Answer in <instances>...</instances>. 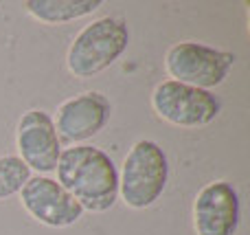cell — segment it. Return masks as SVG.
<instances>
[{"label":"cell","mask_w":250,"mask_h":235,"mask_svg":"<svg viewBox=\"0 0 250 235\" xmlns=\"http://www.w3.org/2000/svg\"><path fill=\"white\" fill-rule=\"evenodd\" d=\"M57 183L83 211L104 214L119 200V170L110 154L95 145H70L57 161Z\"/></svg>","instance_id":"1"},{"label":"cell","mask_w":250,"mask_h":235,"mask_svg":"<svg viewBox=\"0 0 250 235\" xmlns=\"http://www.w3.org/2000/svg\"><path fill=\"white\" fill-rule=\"evenodd\" d=\"M129 26L123 18L105 16L86 24L66 51V68L77 79L104 73L127 51Z\"/></svg>","instance_id":"2"},{"label":"cell","mask_w":250,"mask_h":235,"mask_svg":"<svg viewBox=\"0 0 250 235\" xmlns=\"http://www.w3.org/2000/svg\"><path fill=\"white\" fill-rule=\"evenodd\" d=\"M235 60L237 57L229 51L185 40L169 46L165 55V70L173 82L187 84L200 90H211L226 82L230 68L235 66Z\"/></svg>","instance_id":"4"},{"label":"cell","mask_w":250,"mask_h":235,"mask_svg":"<svg viewBox=\"0 0 250 235\" xmlns=\"http://www.w3.org/2000/svg\"><path fill=\"white\" fill-rule=\"evenodd\" d=\"M29 178L31 170L16 154L0 156V200H7V198L20 193Z\"/></svg>","instance_id":"11"},{"label":"cell","mask_w":250,"mask_h":235,"mask_svg":"<svg viewBox=\"0 0 250 235\" xmlns=\"http://www.w3.org/2000/svg\"><path fill=\"white\" fill-rule=\"evenodd\" d=\"M104 7L101 0H26L24 9L29 16L44 24H64L86 18Z\"/></svg>","instance_id":"10"},{"label":"cell","mask_w":250,"mask_h":235,"mask_svg":"<svg viewBox=\"0 0 250 235\" xmlns=\"http://www.w3.org/2000/svg\"><path fill=\"white\" fill-rule=\"evenodd\" d=\"M16 156L38 171V176H46L55 171L62 154V141L53 126V117L46 110L31 108L20 117L16 128Z\"/></svg>","instance_id":"7"},{"label":"cell","mask_w":250,"mask_h":235,"mask_svg":"<svg viewBox=\"0 0 250 235\" xmlns=\"http://www.w3.org/2000/svg\"><path fill=\"white\" fill-rule=\"evenodd\" d=\"M20 205L35 222L51 229H66L83 218L79 202L48 176H31L20 192Z\"/></svg>","instance_id":"8"},{"label":"cell","mask_w":250,"mask_h":235,"mask_svg":"<svg viewBox=\"0 0 250 235\" xmlns=\"http://www.w3.org/2000/svg\"><path fill=\"white\" fill-rule=\"evenodd\" d=\"M110 114L112 104L108 97L97 90H86L57 106L53 126L60 141L68 145H83L108 126Z\"/></svg>","instance_id":"6"},{"label":"cell","mask_w":250,"mask_h":235,"mask_svg":"<svg viewBox=\"0 0 250 235\" xmlns=\"http://www.w3.org/2000/svg\"><path fill=\"white\" fill-rule=\"evenodd\" d=\"M151 108L156 117L178 128H202L220 117L222 104L211 90L165 79L151 90Z\"/></svg>","instance_id":"5"},{"label":"cell","mask_w":250,"mask_h":235,"mask_svg":"<svg viewBox=\"0 0 250 235\" xmlns=\"http://www.w3.org/2000/svg\"><path fill=\"white\" fill-rule=\"evenodd\" d=\"M169 161L156 141L141 139L125 154L119 174V196L129 209H147L167 189Z\"/></svg>","instance_id":"3"},{"label":"cell","mask_w":250,"mask_h":235,"mask_svg":"<svg viewBox=\"0 0 250 235\" xmlns=\"http://www.w3.org/2000/svg\"><path fill=\"white\" fill-rule=\"evenodd\" d=\"M239 227V193L226 180L207 183L193 200L195 235H235Z\"/></svg>","instance_id":"9"}]
</instances>
